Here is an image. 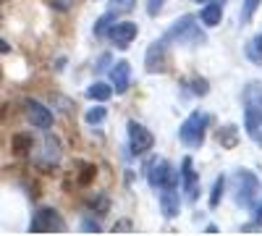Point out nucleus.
I'll list each match as a JSON object with an SVG mask.
<instances>
[{"instance_id":"32","label":"nucleus","mask_w":262,"mask_h":236,"mask_svg":"<svg viewBox=\"0 0 262 236\" xmlns=\"http://www.w3.org/2000/svg\"><path fill=\"white\" fill-rule=\"evenodd\" d=\"M0 53H11V45H8L3 37H0Z\"/></svg>"},{"instance_id":"21","label":"nucleus","mask_w":262,"mask_h":236,"mask_svg":"<svg viewBox=\"0 0 262 236\" xmlns=\"http://www.w3.org/2000/svg\"><path fill=\"white\" fill-rule=\"evenodd\" d=\"M259 3L262 0H244L242 13H238V21H242V24H249V21L254 18V13H257V8H259Z\"/></svg>"},{"instance_id":"16","label":"nucleus","mask_w":262,"mask_h":236,"mask_svg":"<svg viewBox=\"0 0 262 236\" xmlns=\"http://www.w3.org/2000/svg\"><path fill=\"white\" fill-rule=\"evenodd\" d=\"M86 97L95 100V102H107L113 97V87L107 81H95V84H90V90H86Z\"/></svg>"},{"instance_id":"9","label":"nucleus","mask_w":262,"mask_h":236,"mask_svg":"<svg viewBox=\"0 0 262 236\" xmlns=\"http://www.w3.org/2000/svg\"><path fill=\"white\" fill-rule=\"evenodd\" d=\"M137 34H139V27L134 21H113L111 29H107V39H111L118 50H126L131 42L137 39Z\"/></svg>"},{"instance_id":"33","label":"nucleus","mask_w":262,"mask_h":236,"mask_svg":"<svg viewBox=\"0 0 262 236\" xmlns=\"http://www.w3.org/2000/svg\"><path fill=\"white\" fill-rule=\"evenodd\" d=\"M191 3H205V0H191Z\"/></svg>"},{"instance_id":"27","label":"nucleus","mask_w":262,"mask_h":236,"mask_svg":"<svg viewBox=\"0 0 262 236\" xmlns=\"http://www.w3.org/2000/svg\"><path fill=\"white\" fill-rule=\"evenodd\" d=\"M81 228H84L86 233H100V223L92 221V218H84V221H81Z\"/></svg>"},{"instance_id":"11","label":"nucleus","mask_w":262,"mask_h":236,"mask_svg":"<svg viewBox=\"0 0 262 236\" xmlns=\"http://www.w3.org/2000/svg\"><path fill=\"white\" fill-rule=\"evenodd\" d=\"M24 108H27V118L34 128H50L53 126V113L48 105H42L39 100H27L24 102Z\"/></svg>"},{"instance_id":"8","label":"nucleus","mask_w":262,"mask_h":236,"mask_svg":"<svg viewBox=\"0 0 262 236\" xmlns=\"http://www.w3.org/2000/svg\"><path fill=\"white\" fill-rule=\"evenodd\" d=\"M144 69H147V74H165L168 71V39L165 37L149 42L147 55H144Z\"/></svg>"},{"instance_id":"31","label":"nucleus","mask_w":262,"mask_h":236,"mask_svg":"<svg viewBox=\"0 0 262 236\" xmlns=\"http://www.w3.org/2000/svg\"><path fill=\"white\" fill-rule=\"evenodd\" d=\"M107 63H111V55L105 53V55H100V60H97V66H95V69H97V71H105V69H107Z\"/></svg>"},{"instance_id":"12","label":"nucleus","mask_w":262,"mask_h":236,"mask_svg":"<svg viewBox=\"0 0 262 236\" xmlns=\"http://www.w3.org/2000/svg\"><path fill=\"white\" fill-rule=\"evenodd\" d=\"M128 84H131V63L128 60H116L111 66V87L116 95L128 92Z\"/></svg>"},{"instance_id":"23","label":"nucleus","mask_w":262,"mask_h":236,"mask_svg":"<svg viewBox=\"0 0 262 236\" xmlns=\"http://www.w3.org/2000/svg\"><path fill=\"white\" fill-rule=\"evenodd\" d=\"M191 92H194L196 97H205V95L210 92V81H207L205 76H194V79H191Z\"/></svg>"},{"instance_id":"29","label":"nucleus","mask_w":262,"mask_h":236,"mask_svg":"<svg viewBox=\"0 0 262 236\" xmlns=\"http://www.w3.org/2000/svg\"><path fill=\"white\" fill-rule=\"evenodd\" d=\"M50 6L55 11H69L71 8V0H50Z\"/></svg>"},{"instance_id":"26","label":"nucleus","mask_w":262,"mask_h":236,"mask_svg":"<svg viewBox=\"0 0 262 236\" xmlns=\"http://www.w3.org/2000/svg\"><path fill=\"white\" fill-rule=\"evenodd\" d=\"M163 3H165V0H147V13L149 16H158L163 11Z\"/></svg>"},{"instance_id":"6","label":"nucleus","mask_w":262,"mask_h":236,"mask_svg":"<svg viewBox=\"0 0 262 236\" xmlns=\"http://www.w3.org/2000/svg\"><path fill=\"white\" fill-rule=\"evenodd\" d=\"M63 231L66 221L60 218L55 207H39L29 221V233H63Z\"/></svg>"},{"instance_id":"19","label":"nucleus","mask_w":262,"mask_h":236,"mask_svg":"<svg viewBox=\"0 0 262 236\" xmlns=\"http://www.w3.org/2000/svg\"><path fill=\"white\" fill-rule=\"evenodd\" d=\"M236 139H238V128L236 126H223L217 128V142H221V147H236Z\"/></svg>"},{"instance_id":"4","label":"nucleus","mask_w":262,"mask_h":236,"mask_svg":"<svg viewBox=\"0 0 262 236\" xmlns=\"http://www.w3.org/2000/svg\"><path fill=\"white\" fill-rule=\"evenodd\" d=\"M257 195H259V179H257V174L249 170V168H238L233 174V200H236V205L244 207V210H252Z\"/></svg>"},{"instance_id":"24","label":"nucleus","mask_w":262,"mask_h":236,"mask_svg":"<svg viewBox=\"0 0 262 236\" xmlns=\"http://www.w3.org/2000/svg\"><path fill=\"white\" fill-rule=\"evenodd\" d=\"M27 149H32V139H27V137H16V153H18V155H24Z\"/></svg>"},{"instance_id":"17","label":"nucleus","mask_w":262,"mask_h":236,"mask_svg":"<svg viewBox=\"0 0 262 236\" xmlns=\"http://www.w3.org/2000/svg\"><path fill=\"white\" fill-rule=\"evenodd\" d=\"M247 58L252 63H257V66H262V32H257L249 42H247V48H244Z\"/></svg>"},{"instance_id":"18","label":"nucleus","mask_w":262,"mask_h":236,"mask_svg":"<svg viewBox=\"0 0 262 236\" xmlns=\"http://www.w3.org/2000/svg\"><path fill=\"white\" fill-rule=\"evenodd\" d=\"M116 16H118V11H107V13H102V16L95 21V27H92L95 37H105V34H107V29H111V24L116 21Z\"/></svg>"},{"instance_id":"28","label":"nucleus","mask_w":262,"mask_h":236,"mask_svg":"<svg viewBox=\"0 0 262 236\" xmlns=\"http://www.w3.org/2000/svg\"><path fill=\"white\" fill-rule=\"evenodd\" d=\"M252 226L254 228H262V202L254 207V216H252Z\"/></svg>"},{"instance_id":"13","label":"nucleus","mask_w":262,"mask_h":236,"mask_svg":"<svg viewBox=\"0 0 262 236\" xmlns=\"http://www.w3.org/2000/svg\"><path fill=\"white\" fill-rule=\"evenodd\" d=\"M160 191V210H163V216L170 221V218H176L179 212H181V197H179V186H163L158 189Z\"/></svg>"},{"instance_id":"5","label":"nucleus","mask_w":262,"mask_h":236,"mask_svg":"<svg viewBox=\"0 0 262 236\" xmlns=\"http://www.w3.org/2000/svg\"><path fill=\"white\" fill-rule=\"evenodd\" d=\"M144 176L152 189H163V186H179V170H173V165L163 158H152L144 165Z\"/></svg>"},{"instance_id":"1","label":"nucleus","mask_w":262,"mask_h":236,"mask_svg":"<svg viewBox=\"0 0 262 236\" xmlns=\"http://www.w3.org/2000/svg\"><path fill=\"white\" fill-rule=\"evenodd\" d=\"M244 128H247V137L262 147V84H249L244 90Z\"/></svg>"},{"instance_id":"10","label":"nucleus","mask_w":262,"mask_h":236,"mask_svg":"<svg viewBox=\"0 0 262 236\" xmlns=\"http://www.w3.org/2000/svg\"><path fill=\"white\" fill-rule=\"evenodd\" d=\"M179 179H181V186L186 191V200L189 202H196V197H200V176H196V170H194V160L191 158H184L181 160Z\"/></svg>"},{"instance_id":"14","label":"nucleus","mask_w":262,"mask_h":236,"mask_svg":"<svg viewBox=\"0 0 262 236\" xmlns=\"http://www.w3.org/2000/svg\"><path fill=\"white\" fill-rule=\"evenodd\" d=\"M223 13H226V0H205V6L200 11V21L207 29H215L221 27Z\"/></svg>"},{"instance_id":"2","label":"nucleus","mask_w":262,"mask_h":236,"mask_svg":"<svg viewBox=\"0 0 262 236\" xmlns=\"http://www.w3.org/2000/svg\"><path fill=\"white\" fill-rule=\"evenodd\" d=\"M163 37H165L168 42L186 45V48H196V45H205V42H207L205 32L200 29V24H196V16H191V13L181 16L179 21H173Z\"/></svg>"},{"instance_id":"15","label":"nucleus","mask_w":262,"mask_h":236,"mask_svg":"<svg viewBox=\"0 0 262 236\" xmlns=\"http://www.w3.org/2000/svg\"><path fill=\"white\" fill-rule=\"evenodd\" d=\"M42 160H45L48 165H55L60 160V139L48 134L45 142H42Z\"/></svg>"},{"instance_id":"22","label":"nucleus","mask_w":262,"mask_h":236,"mask_svg":"<svg viewBox=\"0 0 262 236\" xmlns=\"http://www.w3.org/2000/svg\"><path fill=\"white\" fill-rule=\"evenodd\" d=\"M223 189H226V176H217L215 184H212V191H210V207H217V205H221Z\"/></svg>"},{"instance_id":"3","label":"nucleus","mask_w":262,"mask_h":236,"mask_svg":"<svg viewBox=\"0 0 262 236\" xmlns=\"http://www.w3.org/2000/svg\"><path fill=\"white\" fill-rule=\"evenodd\" d=\"M207 128H210V113L205 111H194L184 118L181 128H179V139L191 147V149H200L205 144V137H207Z\"/></svg>"},{"instance_id":"25","label":"nucleus","mask_w":262,"mask_h":236,"mask_svg":"<svg viewBox=\"0 0 262 236\" xmlns=\"http://www.w3.org/2000/svg\"><path fill=\"white\" fill-rule=\"evenodd\" d=\"M95 170H97L95 165H84V174H81V179H79V184H81V186H86V184H90V181L95 179Z\"/></svg>"},{"instance_id":"30","label":"nucleus","mask_w":262,"mask_h":236,"mask_svg":"<svg viewBox=\"0 0 262 236\" xmlns=\"http://www.w3.org/2000/svg\"><path fill=\"white\" fill-rule=\"evenodd\" d=\"M111 6H113L111 11H126V8H131V0H113Z\"/></svg>"},{"instance_id":"7","label":"nucleus","mask_w":262,"mask_h":236,"mask_svg":"<svg viewBox=\"0 0 262 236\" xmlns=\"http://www.w3.org/2000/svg\"><path fill=\"white\" fill-rule=\"evenodd\" d=\"M126 132H128V147H131V155H144L147 149H152V144H155V137H152V132L131 118L126 123Z\"/></svg>"},{"instance_id":"20","label":"nucleus","mask_w":262,"mask_h":236,"mask_svg":"<svg viewBox=\"0 0 262 236\" xmlns=\"http://www.w3.org/2000/svg\"><path fill=\"white\" fill-rule=\"evenodd\" d=\"M105 116H107V108L100 102V105H95V108H90L84 113V121L90 123V126H97V123H102L105 121Z\"/></svg>"}]
</instances>
